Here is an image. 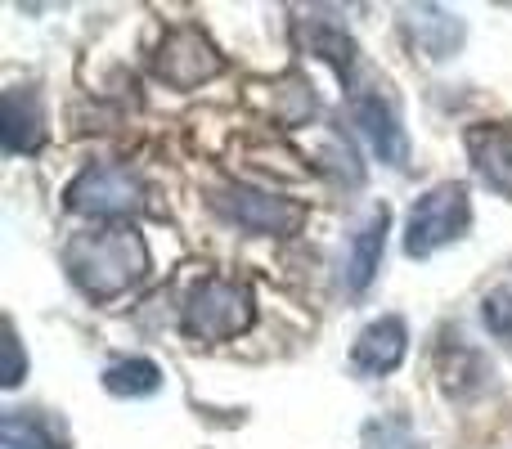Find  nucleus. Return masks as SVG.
Masks as SVG:
<instances>
[{
	"label": "nucleus",
	"instance_id": "6ab92c4d",
	"mask_svg": "<svg viewBox=\"0 0 512 449\" xmlns=\"http://www.w3.org/2000/svg\"><path fill=\"white\" fill-rule=\"evenodd\" d=\"M5 387L14 391L18 382H23V369H27V360H23V342H18V333H14V324L5 328Z\"/></svg>",
	"mask_w": 512,
	"mask_h": 449
},
{
	"label": "nucleus",
	"instance_id": "a211bd4d",
	"mask_svg": "<svg viewBox=\"0 0 512 449\" xmlns=\"http://www.w3.org/2000/svg\"><path fill=\"white\" fill-rule=\"evenodd\" d=\"M364 445L369 449H423L414 441V432H409L405 418H373L369 427H364Z\"/></svg>",
	"mask_w": 512,
	"mask_h": 449
},
{
	"label": "nucleus",
	"instance_id": "f257e3e1",
	"mask_svg": "<svg viewBox=\"0 0 512 449\" xmlns=\"http://www.w3.org/2000/svg\"><path fill=\"white\" fill-rule=\"evenodd\" d=\"M63 261H68L72 283L90 301H108L122 297L126 288H135L149 274V247L131 225H104L72 238Z\"/></svg>",
	"mask_w": 512,
	"mask_h": 449
},
{
	"label": "nucleus",
	"instance_id": "9b49d317",
	"mask_svg": "<svg viewBox=\"0 0 512 449\" xmlns=\"http://www.w3.org/2000/svg\"><path fill=\"white\" fill-rule=\"evenodd\" d=\"M387 234H391V212L387 207H373V216L355 229L351 238V256H346V292L364 297L373 288L382 270V252H387Z\"/></svg>",
	"mask_w": 512,
	"mask_h": 449
},
{
	"label": "nucleus",
	"instance_id": "423d86ee",
	"mask_svg": "<svg viewBox=\"0 0 512 449\" xmlns=\"http://www.w3.org/2000/svg\"><path fill=\"white\" fill-rule=\"evenodd\" d=\"M153 68H158L162 81L189 90V86H203V81H212L216 72H221V54H216V45L207 41L198 27H176V32L158 45Z\"/></svg>",
	"mask_w": 512,
	"mask_h": 449
},
{
	"label": "nucleus",
	"instance_id": "4468645a",
	"mask_svg": "<svg viewBox=\"0 0 512 449\" xmlns=\"http://www.w3.org/2000/svg\"><path fill=\"white\" fill-rule=\"evenodd\" d=\"M436 369H441V382L445 391H454V396H463V391H477L490 382V364L481 360L472 346H441V355H436Z\"/></svg>",
	"mask_w": 512,
	"mask_h": 449
},
{
	"label": "nucleus",
	"instance_id": "9d476101",
	"mask_svg": "<svg viewBox=\"0 0 512 449\" xmlns=\"http://www.w3.org/2000/svg\"><path fill=\"white\" fill-rule=\"evenodd\" d=\"M0 144L9 158L36 153L45 144V104L32 86H14L0 99Z\"/></svg>",
	"mask_w": 512,
	"mask_h": 449
},
{
	"label": "nucleus",
	"instance_id": "dca6fc26",
	"mask_svg": "<svg viewBox=\"0 0 512 449\" xmlns=\"http://www.w3.org/2000/svg\"><path fill=\"white\" fill-rule=\"evenodd\" d=\"M0 449H59V441L45 432V423L36 414L9 409L5 423H0Z\"/></svg>",
	"mask_w": 512,
	"mask_h": 449
},
{
	"label": "nucleus",
	"instance_id": "20e7f679",
	"mask_svg": "<svg viewBox=\"0 0 512 449\" xmlns=\"http://www.w3.org/2000/svg\"><path fill=\"white\" fill-rule=\"evenodd\" d=\"M68 212L77 216H95V221H117V216H131L144 203V185L135 171L117 167V162H90L77 180L63 194Z\"/></svg>",
	"mask_w": 512,
	"mask_h": 449
},
{
	"label": "nucleus",
	"instance_id": "39448f33",
	"mask_svg": "<svg viewBox=\"0 0 512 449\" xmlns=\"http://www.w3.org/2000/svg\"><path fill=\"white\" fill-rule=\"evenodd\" d=\"M221 212L230 216L239 229L248 234H265V238H288L306 225V207L292 203V198L279 194H261L252 185H234L221 194Z\"/></svg>",
	"mask_w": 512,
	"mask_h": 449
},
{
	"label": "nucleus",
	"instance_id": "6e6552de",
	"mask_svg": "<svg viewBox=\"0 0 512 449\" xmlns=\"http://www.w3.org/2000/svg\"><path fill=\"white\" fill-rule=\"evenodd\" d=\"M409 355V324L400 315H382L373 324L360 328V337L351 342V369L360 378H387L405 364Z\"/></svg>",
	"mask_w": 512,
	"mask_h": 449
},
{
	"label": "nucleus",
	"instance_id": "7ed1b4c3",
	"mask_svg": "<svg viewBox=\"0 0 512 449\" xmlns=\"http://www.w3.org/2000/svg\"><path fill=\"white\" fill-rule=\"evenodd\" d=\"M472 229V194L459 180H445V185L427 189L405 216V252L409 256H432L441 247L459 243Z\"/></svg>",
	"mask_w": 512,
	"mask_h": 449
},
{
	"label": "nucleus",
	"instance_id": "ddd939ff",
	"mask_svg": "<svg viewBox=\"0 0 512 449\" xmlns=\"http://www.w3.org/2000/svg\"><path fill=\"white\" fill-rule=\"evenodd\" d=\"M162 387V369L144 355H131V360H117L104 369V391L117 400H144Z\"/></svg>",
	"mask_w": 512,
	"mask_h": 449
},
{
	"label": "nucleus",
	"instance_id": "f03ea898",
	"mask_svg": "<svg viewBox=\"0 0 512 449\" xmlns=\"http://www.w3.org/2000/svg\"><path fill=\"white\" fill-rule=\"evenodd\" d=\"M256 315L252 288L239 279H203L194 283V292L185 297V315H180V328H185L194 342H230V337L248 333Z\"/></svg>",
	"mask_w": 512,
	"mask_h": 449
},
{
	"label": "nucleus",
	"instance_id": "f8f14e48",
	"mask_svg": "<svg viewBox=\"0 0 512 449\" xmlns=\"http://www.w3.org/2000/svg\"><path fill=\"white\" fill-rule=\"evenodd\" d=\"M409 32H414L418 50H423L427 59H454L463 45V23L454 14H445V9H414Z\"/></svg>",
	"mask_w": 512,
	"mask_h": 449
},
{
	"label": "nucleus",
	"instance_id": "1a4fd4ad",
	"mask_svg": "<svg viewBox=\"0 0 512 449\" xmlns=\"http://www.w3.org/2000/svg\"><path fill=\"white\" fill-rule=\"evenodd\" d=\"M463 149H468L477 176L486 180L495 194L512 198V122H477L463 131Z\"/></svg>",
	"mask_w": 512,
	"mask_h": 449
},
{
	"label": "nucleus",
	"instance_id": "0eeeda50",
	"mask_svg": "<svg viewBox=\"0 0 512 449\" xmlns=\"http://www.w3.org/2000/svg\"><path fill=\"white\" fill-rule=\"evenodd\" d=\"M351 126L360 140H369V149L378 153L387 167H409V135L400 126V113L382 95L364 90L351 99Z\"/></svg>",
	"mask_w": 512,
	"mask_h": 449
},
{
	"label": "nucleus",
	"instance_id": "2eb2a0df",
	"mask_svg": "<svg viewBox=\"0 0 512 449\" xmlns=\"http://www.w3.org/2000/svg\"><path fill=\"white\" fill-rule=\"evenodd\" d=\"M306 50L315 54V59H324L328 68L337 72V77H351V63H355V41L342 32V27L333 23V18H319V23H310L306 32Z\"/></svg>",
	"mask_w": 512,
	"mask_h": 449
},
{
	"label": "nucleus",
	"instance_id": "f3484780",
	"mask_svg": "<svg viewBox=\"0 0 512 449\" xmlns=\"http://www.w3.org/2000/svg\"><path fill=\"white\" fill-rule=\"evenodd\" d=\"M481 324H486V333L512 355V274L486 292V301H481Z\"/></svg>",
	"mask_w": 512,
	"mask_h": 449
}]
</instances>
